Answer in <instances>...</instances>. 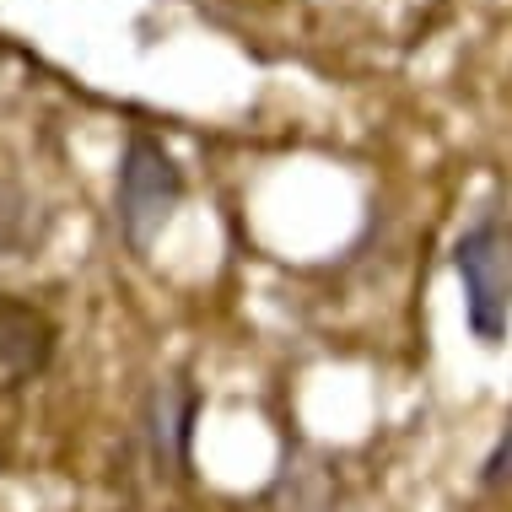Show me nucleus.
Returning a JSON list of instances; mask_svg holds the SVG:
<instances>
[{
  "instance_id": "1",
  "label": "nucleus",
  "mask_w": 512,
  "mask_h": 512,
  "mask_svg": "<svg viewBox=\"0 0 512 512\" xmlns=\"http://www.w3.org/2000/svg\"><path fill=\"white\" fill-rule=\"evenodd\" d=\"M453 275L464 286V324L480 345H502L512 329V205H486L453 238Z\"/></svg>"
},
{
  "instance_id": "2",
  "label": "nucleus",
  "mask_w": 512,
  "mask_h": 512,
  "mask_svg": "<svg viewBox=\"0 0 512 512\" xmlns=\"http://www.w3.org/2000/svg\"><path fill=\"white\" fill-rule=\"evenodd\" d=\"M178 200H184V168H178V157L157 135L135 130L119 151V168H114V221H119V238L130 243V254H151V243L173 221Z\"/></svg>"
},
{
  "instance_id": "3",
  "label": "nucleus",
  "mask_w": 512,
  "mask_h": 512,
  "mask_svg": "<svg viewBox=\"0 0 512 512\" xmlns=\"http://www.w3.org/2000/svg\"><path fill=\"white\" fill-rule=\"evenodd\" d=\"M195 421H200V389L189 378L151 383L141 405V442L157 480H184L195 464Z\"/></svg>"
},
{
  "instance_id": "4",
  "label": "nucleus",
  "mask_w": 512,
  "mask_h": 512,
  "mask_svg": "<svg viewBox=\"0 0 512 512\" xmlns=\"http://www.w3.org/2000/svg\"><path fill=\"white\" fill-rule=\"evenodd\" d=\"M54 351H60L54 318L38 302L0 286V394H17L27 383H38L54 367Z\"/></svg>"
},
{
  "instance_id": "5",
  "label": "nucleus",
  "mask_w": 512,
  "mask_h": 512,
  "mask_svg": "<svg viewBox=\"0 0 512 512\" xmlns=\"http://www.w3.org/2000/svg\"><path fill=\"white\" fill-rule=\"evenodd\" d=\"M270 512H335L340 502V475L318 448H292L286 464L270 480Z\"/></svg>"
},
{
  "instance_id": "6",
  "label": "nucleus",
  "mask_w": 512,
  "mask_h": 512,
  "mask_svg": "<svg viewBox=\"0 0 512 512\" xmlns=\"http://www.w3.org/2000/svg\"><path fill=\"white\" fill-rule=\"evenodd\" d=\"M49 216L33 200V189H22L17 178H0V259H22L44 243Z\"/></svg>"
},
{
  "instance_id": "7",
  "label": "nucleus",
  "mask_w": 512,
  "mask_h": 512,
  "mask_svg": "<svg viewBox=\"0 0 512 512\" xmlns=\"http://www.w3.org/2000/svg\"><path fill=\"white\" fill-rule=\"evenodd\" d=\"M480 491H512V410H507V421H502V432H496L491 442V453H486V464H480Z\"/></svg>"
}]
</instances>
